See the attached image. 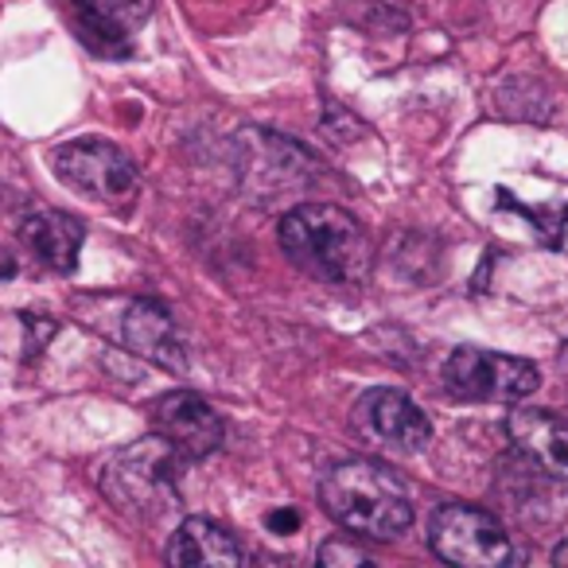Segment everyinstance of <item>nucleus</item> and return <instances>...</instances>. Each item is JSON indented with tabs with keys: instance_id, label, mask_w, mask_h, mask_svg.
Wrapping results in <instances>:
<instances>
[{
	"instance_id": "9b49d317",
	"label": "nucleus",
	"mask_w": 568,
	"mask_h": 568,
	"mask_svg": "<svg viewBox=\"0 0 568 568\" xmlns=\"http://www.w3.org/2000/svg\"><path fill=\"white\" fill-rule=\"evenodd\" d=\"M510 444L557 483H568V417L549 409H514L506 417Z\"/></svg>"
},
{
	"instance_id": "9d476101",
	"label": "nucleus",
	"mask_w": 568,
	"mask_h": 568,
	"mask_svg": "<svg viewBox=\"0 0 568 568\" xmlns=\"http://www.w3.org/2000/svg\"><path fill=\"white\" fill-rule=\"evenodd\" d=\"M74 32L98 55H129L133 36L152 20L156 0H63Z\"/></svg>"
},
{
	"instance_id": "f3484780",
	"label": "nucleus",
	"mask_w": 568,
	"mask_h": 568,
	"mask_svg": "<svg viewBox=\"0 0 568 568\" xmlns=\"http://www.w3.org/2000/svg\"><path fill=\"white\" fill-rule=\"evenodd\" d=\"M552 565L568 568V541H560V545H557V549H552Z\"/></svg>"
},
{
	"instance_id": "1a4fd4ad",
	"label": "nucleus",
	"mask_w": 568,
	"mask_h": 568,
	"mask_svg": "<svg viewBox=\"0 0 568 568\" xmlns=\"http://www.w3.org/2000/svg\"><path fill=\"white\" fill-rule=\"evenodd\" d=\"M152 433L164 436L183 459H206L222 448V417L191 389H172V394L156 397L149 409Z\"/></svg>"
},
{
	"instance_id": "39448f33",
	"label": "nucleus",
	"mask_w": 568,
	"mask_h": 568,
	"mask_svg": "<svg viewBox=\"0 0 568 568\" xmlns=\"http://www.w3.org/2000/svg\"><path fill=\"white\" fill-rule=\"evenodd\" d=\"M444 386L464 402H498L510 405L529 397L541 386V371L526 358L495 355V351L459 347L444 366Z\"/></svg>"
},
{
	"instance_id": "4468645a",
	"label": "nucleus",
	"mask_w": 568,
	"mask_h": 568,
	"mask_svg": "<svg viewBox=\"0 0 568 568\" xmlns=\"http://www.w3.org/2000/svg\"><path fill=\"white\" fill-rule=\"evenodd\" d=\"M316 560L324 568H351V565H371V552L355 549V545H347L343 537H327V541L320 545Z\"/></svg>"
},
{
	"instance_id": "2eb2a0df",
	"label": "nucleus",
	"mask_w": 568,
	"mask_h": 568,
	"mask_svg": "<svg viewBox=\"0 0 568 568\" xmlns=\"http://www.w3.org/2000/svg\"><path fill=\"white\" fill-rule=\"evenodd\" d=\"M268 529H296V514L293 510L268 514Z\"/></svg>"
},
{
	"instance_id": "7ed1b4c3",
	"label": "nucleus",
	"mask_w": 568,
	"mask_h": 568,
	"mask_svg": "<svg viewBox=\"0 0 568 568\" xmlns=\"http://www.w3.org/2000/svg\"><path fill=\"white\" fill-rule=\"evenodd\" d=\"M183 456L152 433L149 440L129 444L125 452L110 459L102 471V490L121 514L141 521H160L180 506V487H175V471H180Z\"/></svg>"
},
{
	"instance_id": "0eeeda50",
	"label": "nucleus",
	"mask_w": 568,
	"mask_h": 568,
	"mask_svg": "<svg viewBox=\"0 0 568 568\" xmlns=\"http://www.w3.org/2000/svg\"><path fill=\"white\" fill-rule=\"evenodd\" d=\"M110 332L113 343H121L133 355L149 358V363L164 366L172 374L187 371V343L175 332V320L168 316L164 304L144 301V296H133V301H118V316L113 324H98Z\"/></svg>"
},
{
	"instance_id": "dca6fc26",
	"label": "nucleus",
	"mask_w": 568,
	"mask_h": 568,
	"mask_svg": "<svg viewBox=\"0 0 568 568\" xmlns=\"http://www.w3.org/2000/svg\"><path fill=\"white\" fill-rule=\"evenodd\" d=\"M12 273H17V261H12V257H9V253L0 250V281H9V276H12Z\"/></svg>"
},
{
	"instance_id": "f257e3e1",
	"label": "nucleus",
	"mask_w": 568,
	"mask_h": 568,
	"mask_svg": "<svg viewBox=\"0 0 568 568\" xmlns=\"http://www.w3.org/2000/svg\"><path fill=\"white\" fill-rule=\"evenodd\" d=\"M320 506L347 534L394 541L413 526V498L405 479L382 459H343L320 479Z\"/></svg>"
},
{
	"instance_id": "f03ea898",
	"label": "nucleus",
	"mask_w": 568,
	"mask_h": 568,
	"mask_svg": "<svg viewBox=\"0 0 568 568\" xmlns=\"http://www.w3.org/2000/svg\"><path fill=\"white\" fill-rule=\"evenodd\" d=\"M281 250L301 273L324 284H363L371 273V237L363 222L335 203H301L281 219Z\"/></svg>"
},
{
	"instance_id": "f8f14e48",
	"label": "nucleus",
	"mask_w": 568,
	"mask_h": 568,
	"mask_svg": "<svg viewBox=\"0 0 568 568\" xmlns=\"http://www.w3.org/2000/svg\"><path fill=\"white\" fill-rule=\"evenodd\" d=\"M168 565L172 568H234L245 565V549L226 526L211 518H183L168 541Z\"/></svg>"
},
{
	"instance_id": "ddd939ff",
	"label": "nucleus",
	"mask_w": 568,
	"mask_h": 568,
	"mask_svg": "<svg viewBox=\"0 0 568 568\" xmlns=\"http://www.w3.org/2000/svg\"><path fill=\"white\" fill-rule=\"evenodd\" d=\"M20 237H24V245L36 253L40 265L55 268V273H74L79 250L87 242V226L67 211H40L24 222Z\"/></svg>"
},
{
	"instance_id": "6e6552de",
	"label": "nucleus",
	"mask_w": 568,
	"mask_h": 568,
	"mask_svg": "<svg viewBox=\"0 0 568 568\" xmlns=\"http://www.w3.org/2000/svg\"><path fill=\"white\" fill-rule=\"evenodd\" d=\"M355 428L366 440L382 444L394 452H420L433 440V420L425 417L417 402L402 389L378 386L358 397L355 405Z\"/></svg>"
},
{
	"instance_id": "20e7f679",
	"label": "nucleus",
	"mask_w": 568,
	"mask_h": 568,
	"mask_svg": "<svg viewBox=\"0 0 568 568\" xmlns=\"http://www.w3.org/2000/svg\"><path fill=\"white\" fill-rule=\"evenodd\" d=\"M428 549L459 568H503L514 560V545L495 514L467 503H444L428 518Z\"/></svg>"
},
{
	"instance_id": "a211bd4d",
	"label": "nucleus",
	"mask_w": 568,
	"mask_h": 568,
	"mask_svg": "<svg viewBox=\"0 0 568 568\" xmlns=\"http://www.w3.org/2000/svg\"><path fill=\"white\" fill-rule=\"evenodd\" d=\"M565 366H568V347H565Z\"/></svg>"
},
{
	"instance_id": "423d86ee",
	"label": "nucleus",
	"mask_w": 568,
	"mask_h": 568,
	"mask_svg": "<svg viewBox=\"0 0 568 568\" xmlns=\"http://www.w3.org/2000/svg\"><path fill=\"white\" fill-rule=\"evenodd\" d=\"M55 175L67 187L82 191V195L98 199V203L121 206L136 191V168L118 144L110 141H71L55 149Z\"/></svg>"
}]
</instances>
